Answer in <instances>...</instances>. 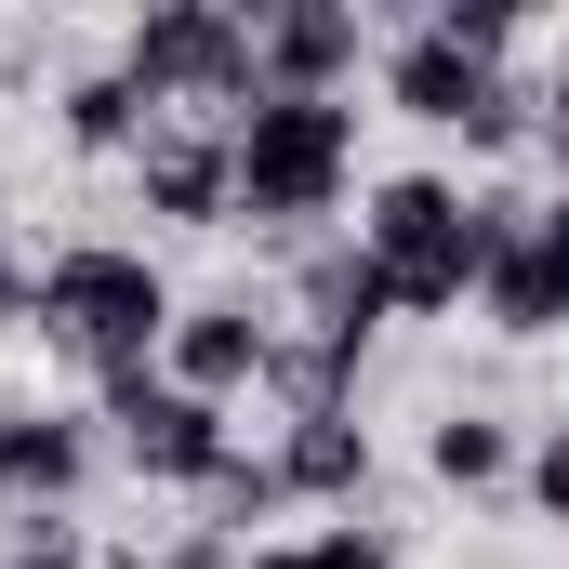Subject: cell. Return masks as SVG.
I'll return each mask as SVG.
<instances>
[{
	"label": "cell",
	"instance_id": "obj_1",
	"mask_svg": "<svg viewBox=\"0 0 569 569\" xmlns=\"http://www.w3.org/2000/svg\"><path fill=\"white\" fill-rule=\"evenodd\" d=\"M490 239H503V199H463L450 172H385L371 212H358V252L385 266L398 318H450L490 266Z\"/></svg>",
	"mask_w": 569,
	"mask_h": 569
},
{
	"label": "cell",
	"instance_id": "obj_2",
	"mask_svg": "<svg viewBox=\"0 0 569 569\" xmlns=\"http://www.w3.org/2000/svg\"><path fill=\"white\" fill-rule=\"evenodd\" d=\"M226 159H239V212L252 226H318L358 172V107L345 93H252L226 120Z\"/></svg>",
	"mask_w": 569,
	"mask_h": 569
},
{
	"label": "cell",
	"instance_id": "obj_3",
	"mask_svg": "<svg viewBox=\"0 0 569 569\" xmlns=\"http://www.w3.org/2000/svg\"><path fill=\"white\" fill-rule=\"evenodd\" d=\"M27 318H40L53 345H80L93 371H146V345H172V291H159V266H146V252H107V239L53 252Z\"/></svg>",
	"mask_w": 569,
	"mask_h": 569
},
{
	"label": "cell",
	"instance_id": "obj_4",
	"mask_svg": "<svg viewBox=\"0 0 569 569\" xmlns=\"http://www.w3.org/2000/svg\"><path fill=\"white\" fill-rule=\"evenodd\" d=\"M120 80L146 107H252L266 93L252 80V13H226V0H146L133 40H120Z\"/></svg>",
	"mask_w": 569,
	"mask_h": 569
},
{
	"label": "cell",
	"instance_id": "obj_5",
	"mask_svg": "<svg viewBox=\"0 0 569 569\" xmlns=\"http://www.w3.org/2000/svg\"><path fill=\"white\" fill-rule=\"evenodd\" d=\"M107 425H120V450H133L146 477H186V490H212V477L239 463L226 411H212V398H186L172 371H107Z\"/></svg>",
	"mask_w": 569,
	"mask_h": 569
},
{
	"label": "cell",
	"instance_id": "obj_6",
	"mask_svg": "<svg viewBox=\"0 0 569 569\" xmlns=\"http://www.w3.org/2000/svg\"><path fill=\"white\" fill-rule=\"evenodd\" d=\"M345 67H358V13H345V0H279V13H252V80H266V93H345Z\"/></svg>",
	"mask_w": 569,
	"mask_h": 569
},
{
	"label": "cell",
	"instance_id": "obj_7",
	"mask_svg": "<svg viewBox=\"0 0 569 569\" xmlns=\"http://www.w3.org/2000/svg\"><path fill=\"white\" fill-rule=\"evenodd\" d=\"M133 186L159 226H226L239 212V159H226V133H186V120H159V133L133 146Z\"/></svg>",
	"mask_w": 569,
	"mask_h": 569
},
{
	"label": "cell",
	"instance_id": "obj_8",
	"mask_svg": "<svg viewBox=\"0 0 569 569\" xmlns=\"http://www.w3.org/2000/svg\"><path fill=\"white\" fill-rule=\"evenodd\" d=\"M477 305H490V331H569V266L543 252V226L503 199V239H490V266H477Z\"/></svg>",
	"mask_w": 569,
	"mask_h": 569
},
{
	"label": "cell",
	"instance_id": "obj_9",
	"mask_svg": "<svg viewBox=\"0 0 569 569\" xmlns=\"http://www.w3.org/2000/svg\"><path fill=\"white\" fill-rule=\"evenodd\" d=\"M266 371H279V331H266L252 305H186V318H172V385H186V398L226 411V398L266 385Z\"/></svg>",
	"mask_w": 569,
	"mask_h": 569
},
{
	"label": "cell",
	"instance_id": "obj_10",
	"mask_svg": "<svg viewBox=\"0 0 569 569\" xmlns=\"http://www.w3.org/2000/svg\"><path fill=\"white\" fill-rule=\"evenodd\" d=\"M80 463H93V437L67 425V411H0V503L13 517H53L80 490Z\"/></svg>",
	"mask_w": 569,
	"mask_h": 569
},
{
	"label": "cell",
	"instance_id": "obj_11",
	"mask_svg": "<svg viewBox=\"0 0 569 569\" xmlns=\"http://www.w3.org/2000/svg\"><path fill=\"white\" fill-rule=\"evenodd\" d=\"M490 80H503V67H477V53H463V40H437V27H411V40L385 53V93H398L411 120H437V133H463V120L490 107Z\"/></svg>",
	"mask_w": 569,
	"mask_h": 569
},
{
	"label": "cell",
	"instance_id": "obj_12",
	"mask_svg": "<svg viewBox=\"0 0 569 569\" xmlns=\"http://www.w3.org/2000/svg\"><path fill=\"white\" fill-rule=\"evenodd\" d=\"M279 477L305 503H358V490H371V437L345 425V411H305V425L279 437Z\"/></svg>",
	"mask_w": 569,
	"mask_h": 569
},
{
	"label": "cell",
	"instance_id": "obj_13",
	"mask_svg": "<svg viewBox=\"0 0 569 569\" xmlns=\"http://www.w3.org/2000/svg\"><path fill=\"white\" fill-rule=\"evenodd\" d=\"M425 463H437V490H503V477H517V437L490 425V411H450V425L425 437Z\"/></svg>",
	"mask_w": 569,
	"mask_h": 569
},
{
	"label": "cell",
	"instance_id": "obj_14",
	"mask_svg": "<svg viewBox=\"0 0 569 569\" xmlns=\"http://www.w3.org/2000/svg\"><path fill=\"white\" fill-rule=\"evenodd\" d=\"M159 120H146V93L120 80V67H93V80H67V146H146Z\"/></svg>",
	"mask_w": 569,
	"mask_h": 569
},
{
	"label": "cell",
	"instance_id": "obj_15",
	"mask_svg": "<svg viewBox=\"0 0 569 569\" xmlns=\"http://www.w3.org/2000/svg\"><path fill=\"white\" fill-rule=\"evenodd\" d=\"M252 569H398V557H385L371 530H305V543H266Z\"/></svg>",
	"mask_w": 569,
	"mask_h": 569
},
{
	"label": "cell",
	"instance_id": "obj_16",
	"mask_svg": "<svg viewBox=\"0 0 569 569\" xmlns=\"http://www.w3.org/2000/svg\"><path fill=\"white\" fill-rule=\"evenodd\" d=\"M212 503H226V543H239L252 517H279V503H291V477H279V463H226V477H212Z\"/></svg>",
	"mask_w": 569,
	"mask_h": 569
},
{
	"label": "cell",
	"instance_id": "obj_17",
	"mask_svg": "<svg viewBox=\"0 0 569 569\" xmlns=\"http://www.w3.org/2000/svg\"><path fill=\"white\" fill-rule=\"evenodd\" d=\"M437 40H463L477 67H503V40H517V0H450V13H437Z\"/></svg>",
	"mask_w": 569,
	"mask_h": 569
},
{
	"label": "cell",
	"instance_id": "obj_18",
	"mask_svg": "<svg viewBox=\"0 0 569 569\" xmlns=\"http://www.w3.org/2000/svg\"><path fill=\"white\" fill-rule=\"evenodd\" d=\"M0 569H93L80 557V530H67V517H27V530H13V557Z\"/></svg>",
	"mask_w": 569,
	"mask_h": 569
},
{
	"label": "cell",
	"instance_id": "obj_19",
	"mask_svg": "<svg viewBox=\"0 0 569 569\" xmlns=\"http://www.w3.org/2000/svg\"><path fill=\"white\" fill-rule=\"evenodd\" d=\"M530 503H543V517H557V530H569V425L543 437V450H530Z\"/></svg>",
	"mask_w": 569,
	"mask_h": 569
},
{
	"label": "cell",
	"instance_id": "obj_20",
	"mask_svg": "<svg viewBox=\"0 0 569 569\" xmlns=\"http://www.w3.org/2000/svg\"><path fill=\"white\" fill-rule=\"evenodd\" d=\"M159 569H239V543H226V530H199V543H172Z\"/></svg>",
	"mask_w": 569,
	"mask_h": 569
},
{
	"label": "cell",
	"instance_id": "obj_21",
	"mask_svg": "<svg viewBox=\"0 0 569 569\" xmlns=\"http://www.w3.org/2000/svg\"><path fill=\"white\" fill-rule=\"evenodd\" d=\"M543 146H557V159H569V67H557V80H543Z\"/></svg>",
	"mask_w": 569,
	"mask_h": 569
},
{
	"label": "cell",
	"instance_id": "obj_22",
	"mask_svg": "<svg viewBox=\"0 0 569 569\" xmlns=\"http://www.w3.org/2000/svg\"><path fill=\"white\" fill-rule=\"evenodd\" d=\"M530 226H543V252H557V266H569V199H543V212H530Z\"/></svg>",
	"mask_w": 569,
	"mask_h": 569
}]
</instances>
